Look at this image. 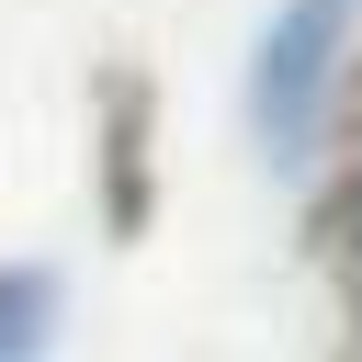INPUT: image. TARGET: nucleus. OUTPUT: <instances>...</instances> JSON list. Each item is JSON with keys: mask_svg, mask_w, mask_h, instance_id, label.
<instances>
[{"mask_svg": "<svg viewBox=\"0 0 362 362\" xmlns=\"http://www.w3.org/2000/svg\"><path fill=\"white\" fill-rule=\"evenodd\" d=\"M305 260L328 272V294H339V317H351V351H362V147L328 170V192L305 204Z\"/></svg>", "mask_w": 362, "mask_h": 362, "instance_id": "obj_3", "label": "nucleus"}, {"mask_svg": "<svg viewBox=\"0 0 362 362\" xmlns=\"http://www.w3.org/2000/svg\"><path fill=\"white\" fill-rule=\"evenodd\" d=\"M57 317H68V283L45 260H0V362H45Z\"/></svg>", "mask_w": 362, "mask_h": 362, "instance_id": "obj_4", "label": "nucleus"}, {"mask_svg": "<svg viewBox=\"0 0 362 362\" xmlns=\"http://www.w3.org/2000/svg\"><path fill=\"white\" fill-rule=\"evenodd\" d=\"M339 362H362V351H339Z\"/></svg>", "mask_w": 362, "mask_h": 362, "instance_id": "obj_6", "label": "nucleus"}, {"mask_svg": "<svg viewBox=\"0 0 362 362\" xmlns=\"http://www.w3.org/2000/svg\"><path fill=\"white\" fill-rule=\"evenodd\" d=\"M317 136H339V147H362V45L339 57V79H328V113H317Z\"/></svg>", "mask_w": 362, "mask_h": 362, "instance_id": "obj_5", "label": "nucleus"}, {"mask_svg": "<svg viewBox=\"0 0 362 362\" xmlns=\"http://www.w3.org/2000/svg\"><path fill=\"white\" fill-rule=\"evenodd\" d=\"M339 57H351V0H272L260 57H249V124H260L272 158L317 147V113H328Z\"/></svg>", "mask_w": 362, "mask_h": 362, "instance_id": "obj_1", "label": "nucleus"}, {"mask_svg": "<svg viewBox=\"0 0 362 362\" xmlns=\"http://www.w3.org/2000/svg\"><path fill=\"white\" fill-rule=\"evenodd\" d=\"M90 204H102L113 249H136L158 226V79L136 57L90 68Z\"/></svg>", "mask_w": 362, "mask_h": 362, "instance_id": "obj_2", "label": "nucleus"}]
</instances>
